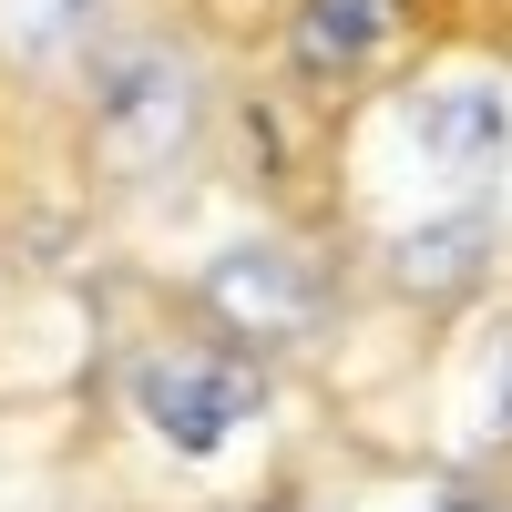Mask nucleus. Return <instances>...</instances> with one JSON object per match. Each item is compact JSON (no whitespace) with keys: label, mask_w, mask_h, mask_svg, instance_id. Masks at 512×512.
I'll use <instances>...</instances> for the list:
<instances>
[{"label":"nucleus","mask_w":512,"mask_h":512,"mask_svg":"<svg viewBox=\"0 0 512 512\" xmlns=\"http://www.w3.org/2000/svg\"><path fill=\"white\" fill-rule=\"evenodd\" d=\"M441 512H482V502H441Z\"/></svg>","instance_id":"9"},{"label":"nucleus","mask_w":512,"mask_h":512,"mask_svg":"<svg viewBox=\"0 0 512 512\" xmlns=\"http://www.w3.org/2000/svg\"><path fill=\"white\" fill-rule=\"evenodd\" d=\"M410 134H420V154H431L441 175H482V164H502L512 113H502L492 82H431V93L410 103Z\"/></svg>","instance_id":"4"},{"label":"nucleus","mask_w":512,"mask_h":512,"mask_svg":"<svg viewBox=\"0 0 512 512\" xmlns=\"http://www.w3.org/2000/svg\"><path fill=\"white\" fill-rule=\"evenodd\" d=\"M205 297L246 328V338H297V328H318V277L297 267L287 246H226L216 267H205Z\"/></svg>","instance_id":"3"},{"label":"nucleus","mask_w":512,"mask_h":512,"mask_svg":"<svg viewBox=\"0 0 512 512\" xmlns=\"http://www.w3.org/2000/svg\"><path fill=\"white\" fill-rule=\"evenodd\" d=\"M93 113H103V154L113 175H164L195 134V62L164 52V41H123L103 52V82H93Z\"/></svg>","instance_id":"1"},{"label":"nucleus","mask_w":512,"mask_h":512,"mask_svg":"<svg viewBox=\"0 0 512 512\" xmlns=\"http://www.w3.org/2000/svg\"><path fill=\"white\" fill-rule=\"evenodd\" d=\"M390 267H400V287H420V297H451V287H472V277L492 267V226H482V216H441V226H410Z\"/></svg>","instance_id":"5"},{"label":"nucleus","mask_w":512,"mask_h":512,"mask_svg":"<svg viewBox=\"0 0 512 512\" xmlns=\"http://www.w3.org/2000/svg\"><path fill=\"white\" fill-rule=\"evenodd\" d=\"M390 41V0H308L297 11V72H359Z\"/></svg>","instance_id":"6"},{"label":"nucleus","mask_w":512,"mask_h":512,"mask_svg":"<svg viewBox=\"0 0 512 512\" xmlns=\"http://www.w3.org/2000/svg\"><path fill=\"white\" fill-rule=\"evenodd\" d=\"M256 379L246 369H226V359H205V349H164V359H144L134 369V410L154 420V441H175L185 461H205L236 420H256Z\"/></svg>","instance_id":"2"},{"label":"nucleus","mask_w":512,"mask_h":512,"mask_svg":"<svg viewBox=\"0 0 512 512\" xmlns=\"http://www.w3.org/2000/svg\"><path fill=\"white\" fill-rule=\"evenodd\" d=\"M93 21V0H0V41H11L21 62H41V52H62V41Z\"/></svg>","instance_id":"7"},{"label":"nucleus","mask_w":512,"mask_h":512,"mask_svg":"<svg viewBox=\"0 0 512 512\" xmlns=\"http://www.w3.org/2000/svg\"><path fill=\"white\" fill-rule=\"evenodd\" d=\"M482 431L512 441V338H502V359H492V410H482Z\"/></svg>","instance_id":"8"}]
</instances>
